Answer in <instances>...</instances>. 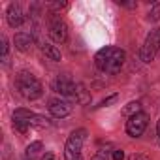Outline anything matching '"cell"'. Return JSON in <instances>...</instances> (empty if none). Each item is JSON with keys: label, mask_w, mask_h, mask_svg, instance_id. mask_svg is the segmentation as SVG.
Returning <instances> with one entry per match:
<instances>
[{"label": "cell", "mask_w": 160, "mask_h": 160, "mask_svg": "<svg viewBox=\"0 0 160 160\" xmlns=\"http://www.w3.org/2000/svg\"><path fill=\"white\" fill-rule=\"evenodd\" d=\"M147 122H149V115L143 113V111H139V113L128 117V121H126V132H128V136H132V138H139V136L145 132Z\"/></svg>", "instance_id": "7"}, {"label": "cell", "mask_w": 160, "mask_h": 160, "mask_svg": "<svg viewBox=\"0 0 160 160\" xmlns=\"http://www.w3.org/2000/svg\"><path fill=\"white\" fill-rule=\"evenodd\" d=\"M42 53H43L45 57H49L51 60H60V51H58L55 45L47 43V42H43V43H42Z\"/></svg>", "instance_id": "13"}, {"label": "cell", "mask_w": 160, "mask_h": 160, "mask_svg": "<svg viewBox=\"0 0 160 160\" xmlns=\"http://www.w3.org/2000/svg\"><path fill=\"white\" fill-rule=\"evenodd\" d=\"M91 160H108V156H106V152H104V151H98Z\"/></svg>", "instance_id": "21"}, {"label": "cell", "mask_w": 160, "mask_h": 160, "mask_svg": "<svg viewBox=\"0 0 160 160\" xmlns=\"http://www.w3.org/2000/svg\"><path fill=\"white\" fill-rule=\"evenodd\" d=\"M13 43H15V47H17L19 51H23V53H28V51L32 49V43H34V38H32L30 34H25V32H19V34H15V40H13Z\"/></svg>", "instance_id": "11"}, {"label": "cell", "mask_w": 160, "mask_h": 160, "mask_svg": "<svg viewBox=\"0 0 160 160\" xmlns=\"http://www.w3.org/2000/svg\"><path fill=\"white\" fill-rule=\"evenodd\" d=\"M47 28H49V36L53 38V42L64 43V42L68 40V27H66V23H64L58 15H51V17H49Z\"/></svg>", "instance_id": "6"}, {"label": "cell", "mask_w": 160, "mask_h": 160, "mask_svg": "<svg viewBox=\"0 0 160 160\" xmlns=\"http://www.w3.org/2000/svg\"><path fill=\"white\" fill-rule=\"evenodd\" d=\"M158 49H160V28H152L147 34V38L139 49V58L143 62H151L154 58V55L158 53Z\"/></svg>", "instance_id": "4"}, {"label": "cell", "mask_w": 160, "mask_h": 160, "mask_svg": "<svg viewBox=\"0 0 160 160\" xmlns=\"http://www.w3.org/2000/svg\"><path fill=\"white\" fill-rule=\"evenodd\" d=\"M49 6H51V10L57 12V10H64V8H66V2H51Z\"/></svg>", "instance_id": "17"}, {"label": "cell", "mask_w": 160, "mask_h": 160, "mask_svg": "<svg viewBox=\"0 0 160 160\" xmlns=\"http://www.w3.org/2000/svg\"><path fill=\"white\" fill-rule=\"evenodd\" d=\"M83 139H85V130H75L64 147V160H83L81 156V147H83Z\"/></svg>", "instance_id": "5"}, {"label": "cell", "mask_w": 160, "mask_h": 160, "mask_svg": "<svg viewBox=\"0 0 160 160\" xmlns=\"http://www.w3.org/2000/svg\"><path fill=\"white\" fill-rule=\"evenodd\" d=\"M42 160H55V156H53V154H51V152H45V154H43V158H42Z\"/></svg>", "instance_id": "23"}, {"label": "cell", "mask_w": 160, "mask_h": 160, "mask_svg": "<svg viewBox=\"0 0 160 160\" xmlns=\"http://www.w3.org/2000/svg\"><path fill=\"white\" fill-rule=\"evenodd\" d=\"M139 111H141V104H139V102H132V104H128V106L122 109V113H124V115H130V117L136 115V113H139Z\"/></svg>", "instance_id": "14"}, {"label": "cell", "mask_w": 160, "mask_h": 160, "mask_svg": "<svg viewBox=\"0 0 160 160\" xmlns=\"http://www.w3.org/2000/svg\"><path fill=\"white\" fill-rule=\"evenodd\" d=\"M128 160H151L147 154H141V152H136V154H132Z\"/></svg>", "instance_id": "19"}, {"label": "cell", "mask_w": 160, "mask_h": 160, "mask_svg": "<svg viewBox=\"0 0 160 160\" xmlns=\"http://www.w3.org/2000/svg\"><path fill=\"white\" fill-rule=\"evenodd\" d=\"M117 98H119V94H113V96H109V98H106V100H104V102H102L100 106H102V108H104V106H109V104H111V102H115Z\"/></svg>", "instance_id": "20"}, {"label": "cell", "mask_w": 160, "mask_h": 160, "mask_svg": "<svg viewBox=\"0 0 160 160\" xmlns=\"http://www.w3.org/2000/svg\"><path fill=\"white\" fill-rule=\"evenodd\" d=\"M8 23L13 28L21 27L25 23V15H23V10H21L19 4H10V8H8Z\"/></svg>", "instance_id": "10"}, {"label": "cell", "mask_w": 160, "mask_h": 160, "mask_svg": "<svg viewBox=\"0 0 160 160\" xmlns=\"http://www.w3.org/2000/svg\"><path fill=\"white\" fill-rule=\"evenodd\" d=\"M40 151H42V143H40V141H34L32 145H28V149H27V156H36Z\"/></svg>", "instance_id": "15"}, {"label": "cell", "mask_w": 160, "mask_h": 160, "mask_svg": "<svg viewBox=\"0 0 160 160\" xmlns=\"http://www.w3.org/2000/svg\"><path fill=\"white\" fill-rule=\"evenodd\" d=\"M6 55H8V42H6V38H2V57L6 58Z\"/></svg>", "instance_id": "22"}, {"label": "cell", "mask_w": 160, "mask_h": 160, "mask_svg": "<svg viewBox=\"0 0 160 160\" xmlns=\"http://www.w3.org/2000/svg\"><path fill=\"white\" fill-rule=\"evenodd\" d=\"M73 100L77 102V104H89L91 102V92L81 85V83H77V87H75V96H73Z\"/></svg>", "instance_id": "12"}, {"label": "cell", "mask_w": 160, "mask_h": 160, "mask_svg": "<svg viewBox=\"0 0 160 160\" xmlns=\"http://www.w3.org/2000/svg\"><path fill=\"white\" fill-rule=\"evenodd\" d=\"M124 58H126V55H124V51H122L121 47L109 45V47L100 49V51L94 55V64H96L98 70H102V72L117 73V72H121V68H122V64H124Z\"/></svg>", "instance_id": "1"}, {"label": "cell", "mask_w": 160, "mask_h": 160, "mask_svg": "<svg viewBox=\"0 0 160 160\" xmlns=\"http://www.w3.org/2000/svg\"><path fill=\"white\" fill-rule=\"evenodd\" d=\"M156 130H158V136H160V121H158V126H156Z\"/></svg>", "instance_id": "24"}, {"label": "cell", "mask_w": 160, "mask_h": 160, "mask_svg": "<svg viewBox=\"0 0 160 160\" xmlns=\"http://www.w3.org/2000/svg\"><path fill=\"white\" fill-rule=\"evenodd\" d=\"M49 111H51L53 117L62 119V117L72 113V104L66 102V100H60V98H51L49 100Z\"/></svg>", "instance_id": "8"}, {"label": "cell", "mask_w": 160, "mask_h": 160, "mask_svg": "<svg viewBox=\"0 0 160 160\" xmlns=\"http://www.w3.org/2000/svg\"><path fill=\"white\" fill-rule=\"evenodd\" d=\"M15 89H17L19 94H21L23 98H27V100H36V98H40L42 92H43L42 83L38 81L32 73H28V72L17 73V77H15Z\"/></svg>", "instance_id": "3"}, {"label": "cell", "mask_w": 160, "mask_h": 160, "mask_svg": "<svg viewBox=\"0 0 160 160\" xmlns=\"http://www.w3.org/2000/svg\"><path fill=\"white\" fill-rule=\"evenodd\" d=\"M55 91L57 92H60L62 96H70V98H73L75 96V87H77V83H73L70 77H58L57 81H55Z\"/></svg>", "instance_id": "9"}, {"label": "cell", "mask_w": 160, "mask_h": 160, "mask_svg": "<svg viewBox=\"0 0 160 160\" xmlns=\"http://www.w3.org/2000/svg\"><path fill=\"white\" fill-rule=\"evenodd\" d=\"M51 122L49 119H45L43 115H38V113H32L28 109H15L13 113V126L15 130L19 132H28V128H47Z\"/></svg>", "instance_id": "2"}, {"label": "cell", "mask_w": 160, "mask_h": 160, "mask_svg": "<svg viewBox=\"0 0 160 160\" xmlns=\"http://www.w3.org/2000/svg\"><path fill=\"white\" fill-rule=\"evenodd\" d=\"M124 158V151L122 149H115L113 151V160H122Z\"/></svg>", "instance_id": "18"}, {"label": "cell", "mask_w": 160, "mask_h": 160, "mask_svg": "<svg viewBox=\"0 0 160 160\" xmlns=\"http://www.w3.org/2000/svg\"><path fill=\"white\" fill-rule=\"evenodd\" d=\"M149 19H151V21H158V19H160V2L152 4V8H151V12H149Z\"/></svg>", "instance_id": "16"}]
</instances>
